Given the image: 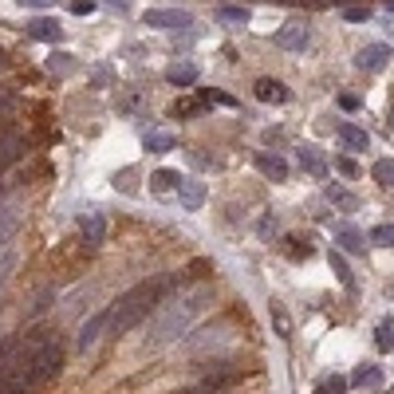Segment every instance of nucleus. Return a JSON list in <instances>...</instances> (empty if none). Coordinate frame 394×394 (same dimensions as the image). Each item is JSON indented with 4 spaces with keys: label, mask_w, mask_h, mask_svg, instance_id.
<instances>
[{
    "label": "nucleus",
    "mask_w": 394,
    "mask_h": 394,
    "mask_svg": "<svg viewBox=\"0 0 394 394\" xmlns=\"http://www.w3.org/2000/svg\"><path fill=\"white\" fill-rule=\"evenodd\" d=\"M138 103H142V95H138V91H127V95L118 99V107H122V110H138Z\"/></svg>",
    "instance_id": "31"
},
{
    "label": "nucleus",
    "mask_w": 394,
    "mask_h": 394,
    "mask_svg": "<svg viewBox=\"0 0 394 394\" xmlns=\"http://www.w3.org/2000/svg\"><path fill=\"white\" fill-rule=\"evenodd\" d=\"M256 229H260V236H272V233H276V217H272V213H265Z\"/></svg>",
    "instance_id": "35"
},
{
    "label": "nucleus",
    "mask_w": 394,
    "mask_h": 394,
    "mask_svg": "<svg viewBox=\"0 0 394 394\" xmlns=\"http://www.w3.org/2000/svg\"><path fill=\"white\" fill-rule=\"evenodd\" d=\"M367 16H371V12H367V8H355V4H351V8H343V20H351V24H363Z\"/></svg>",
    "instance_id": "33"
},
{
    "label": "nucleus",
    "mask_w": 394,
    "mask_h": 394,
    "mask_svg": "<svg viewBox=\"0 0 394 394\" xmlns=\"http://www.w3.org/2000/svg\"><path fill=\"white\" fill-rule=\"evenodd\" d=\"M48 68H51V71H71V59L63 56V51H59V56H51V59H48Z\"/></svg>",
    "instance_id": "34"
},
{
    "label": "nucleus",
    "mask_w": 394,
    "mask_h": 394,
    "mask_svg": "<svg viewBox=\"0 0 394 394\" xmlns=\"http://www.w3.org/2000/svg\"><path fill=\"white\" fill-rule=\"evenodd\" d=\"M59 371H63V339H59V335H44L36 343V351H32V363H28V371H24V379H20V386L32 390V386L56 379Z\"/></svg>",
    "instance_id": "3"
},
{
    "label": "nucleus",
    "mask_w": 394,
    "mask_h": 394,
    "mask_svg": "<svg viewBox=\"0 0 394 394\" xmlns=\"http://www.w3.org/2000/svg\"><path fill=\"white\" fill-rule=\"evenodd\" d=\"M386 12H390V16H394V0H386Z\"/></svg>",
    "instance_id": "42"
},
{
    "label": "nucleus",
    "mask_w": 394,
    "mask_h": 394,
    "mask_svg": "<svg viewBox=\"0 0 394 394\" xmlns=\"http://www.w3.org/2000/svg\"><path fill=\"white\" fill-rule=\"evenodd\" d=\"M335 166H339V174H347V177H355V174H359V166H355L351 158H339Z\"/></svg>",
    "instance_id": "37"
},
{
    "label": "nucleus",
    "mask_w": 394,
    "mask_h": 394,
    "mask_svg": "<svg viewBox=\"0 0 394 394\" xmlns=\"http://www.w3.org/2000/svg\"><path fill=\"white\" fill-rule=\"evenodd\" d=\"M276 44L284 51H304L307 48V24L304 20H288L284 28L276 32Z\"/></svg>",
    "instance_id": "6"
},
{
    "label": "nucleus",
    "mask_w": 394,
    "mask_h": 394,
    "mask_svg": "<svg viewBox=\"0 0 394 394\" xmlns=\"http://www.w3.org/2000/svg\"><path fill=\"white\" fill-rule=\"evenodd\" d=\"M177 201H182V209H201L205 205V182H193V177H182L177 182Z\"/></svg>",
    "instance_id": "10"
},
{
    "label": "nucleus",
    "mask_w": 394,
    "mask_h": 394,
    "mask_svg": "<svg viewBox=\"0 0 394 394\" xmlns=\"http://www.w3.org/2000/svg\"><path fill=\"white\" fill-rule=\"evenodd\" d=\"M107 4H115L118 12H127V0H107Z\"/></svg>",
    "instance_id": "41"
},
{
    "label": "nucleus",
    "mask_w": 394,
    "mask_h": 394,
    "mask_svg": "<svg viewBox=\"0 0 394 394\" xmlns=\"http://www.w3.org/2000/svg\"><path fill=\"white\" fill-rule=\"evenodd\" d=\"M20 154H24V134L16 127H0V170L12 166Z\"/></svg>",
    "instance_id": "7"
},
{
    "label": "nucleus",
    "mask_w": 394,
    "mask_h": 394,
    "mask_svg": "<svg viewBox=\"0 0 394 394\" xmlns=\"http://www.w3.org/2000/svg\"><path fill=\"white\" fill-rule=\"evenodd\" d=\"M177 182H182V174H174V170L150 174V189H154V193H170V189H177Z\"/></svg>",
    "instance_id": "20"
},
{
    "label": "nucleus",
    "mask_w": 394,
    "mask_h": 394,
    "mask_svg": "<svg viewBox=\"0 0 394 394\" xmlns=\"http://www.w3.org/2000/svg\"><path fill=\"white\" fill-rule=\"evenodd\" d=\"M146 24H150V28H162V32H174V28H189L193 16H189L186 8H150Z\"/></svg>",
    "instance_id": "4"
},
{
    "label": "nucleus",
    "mask_w": 394,
    "mask_h": 394,
    "mask_svg": "<svg viewBox=\"0 0 394 394\" xmlns=\"http://www.w3.org/2000/svg\"><path fill=\"white\" fill-rule=\"evenodd\" d=\"M12 110H16V91H12V87H0V122H8Z\"/></svg>",
    "instance_id": "27"
},
{
    "label": "nucleus",
    "mask_w": 394,
    "mask_h": 394,
    "mask_svg": "<svg viewBox=\"0 0 394 394\" xmlns=\"http://www.w3.org/2000/svg\"><path fill=\"white\" fill-rule=\"evenodd\" d=\"M107 319H110V307H103V312H95V315L87 319V324L79 327V339H75V347H79V351H91V347L99 343V331L107 327Z\"/></svg>",
    "instance_id": "9"
},
{
    "label": "nucleus",
    "mask_w": 394,
    "mask_h": 394,
    "mask_svg": "<svg viewBox=\"0 0 394 394\" xmlns=\"http://www.w3.org/2000/svg\"><path fill=\"white\" fill-rule=\"evenodd\" d=\"M256 170H260L265 177H272V182H284V177H288V162L280 154H268V150L256 154Z\"/></svg>",
    "instance_id": "11"
},
{
    "label": "nucleus",
    "mask_w": 394,
    "mask_h": 394,
    "mask_svg": "<svg viewBox=\"0 0 394 394\" xmlns=\"http://www.w3.org/2000/svg\"><path fill=\"white\" fill-rule=\"evenodd\" d=\"M182 288H186V272H166V276H154V280H142V284H134L130 292L118 296V304L110 307L107 327L115 335H127L130 327L150 319V312H158L166 300H174Z\"/></svg>",
    "instance_id": "1"
},
{
    "label": "nucleus",
    "mask_w": 394,
    "mask_h": 394,
    "mask_svg": "<svg viewBox=\"0 0 394 394\" xmlns=\"http://www.w3.org/2000/svg\"><path fill=\"white\" fill-rule=\"evenodd\" d=\"M379 347H383V351H394V331H390V319H383V324H379Z\"/></svg>",
    "instance_id": "30"
},
{
    "label": "nucleus",
    "mask_w": 394,
    "mask_h": 394,
    "mask_svg": "<svg viewBox=\"0 0 394 394\" xmlns=\"http://www.w3.org/2000/svg\"><path fill=\"white\" fill-rule=\"evenodd\" d=\"M256 99L260 103H288V87L276 79H256Z\"/></svg>",
    "instance_id": "15"
},
{
    "label": "nucleus",
    "mask_w": 394,
    "mask_h": 394,
    "mask_svg": "<svg viewBox=\"0 0 394 394\" xmlns=\"http://www.w3.org/2000/svg\"><path fill=\"white\" fill-rule=\"evenodd\" d=\"M20 8H51V4H56V0H16Z\"/></svg>",
    "instance_id": "39"
},
{
    "label": "nucleus",
    "mask_w": 394,
    "mask_h": 394,
    "mask_svg": "<svg viewBox=\"0 0 394 394\" xmlns=\"http://www.w3.org/2000/svg\"><path fill=\"white\" fill-rule=\"evenodd\" d=\"M355 63L363 71H383L386 63H390V44H367V48H359Z\"/></svg>",
    "instance_id": "8"
},
{
    "label": "nucleus",
    "mask_w": 394,
    "mask_h": 394,
    "mask_svg": "<svg viewBox=\"0 0 394 394\" xmlns=\"http://www.w3.org/2000/svg\"><path fill=\"white\" fill-rule=\"evenodd\" d=\"M268 315H272V327L280 339H288L292 335V315H288V307L280 304V300H272V307H268Z\"/></svg>",
    "instance_id": "17"
},
{
    "label": "nucleus",
    "mask_w": 394,
    "mask_h": 394,
    "mask_svg": "<svg viewBox=\"0 0 394 394\" xmlns=\"http://www.w3.org/2000/svg\"><path fill=\"white\" fill-rule=\"evenodd\" d=\"M134 177H138V170H122V174H115V189H122V193H134Z\"/></svg>",
    "instance_id": "28"
},
{
    "label": "nucleus",
    "mask_w": 394,
    "mask_h": 394,
    "mask_svg": "<svg viewBox=\"0 0 394 394\" xmlns=\"http://www.w3.org/2000/svg\"><path fill=\"white\" fill-rule=\"evenodd\" d=\"M83 241H87L91 248L103 245V241H107V217H103V213H87V217H83Z\"/></svg>",
    "instance_id": "13"
},
{
    "label": "nucleus",
    "mask_w": 394,
    "mask_h": 394,
    "mask_svg": "<svg viewBox=\"0 0 394 394\" xmlns=\"http://www.w3.org/2000/svg\"><path fill=\"white\" fill-rule=\"evenodd\" d=\"M296 158H300V166H304V170H312V174H315V177H324V174H327V166H324V158L315 154V150H312V146H304V150H296Z\"/></svg>",
    "instance_id": "21"
},
{
    "label": "nucleus",
    "mask_w": 394,
    "mask_h": 394,
    "mask_svg": "<svg viewBox=\"0 0 394 394\" xmlns=\"http://www.w3.org/2000/svg\"><path fill=\"white\" fill-rule=\"evenodd\" d=\"M327 201L339 205L343 213H355V209H359V197H355L351 189H339V186H327Z\"/></svg>",
    "instance_id": "18"
},
{
    "label": "nucleus",
    "mask_w": 394,
    "mask_h": 394,
    "mask_svg": "<svg viewBox=\"0 0 394 394\" xmlns=\"http://www.w3.org/2000/svg\"><path fill=\"white\" fill-rule=\"evenodd\" d=\"M28 36L32 39H44V44H59V39H63V28H59L56 20H48V16H36L28 24Z\"/></svg>",
    "instance_id": "12"
},
{
    "label": "nucleus",
    "mask_w": 394,
    "mask_h": 394,
    "mask_svg": "<svg viewBox=\"0 0 394 394\" xmlns=\"http://www.w3.org/2000/svg\"><path fill=\"white\" fill-rule=\"evenodd\" d=\"M343 379H327V383H324V394H343Z\"/></svg>",
    "instance_id": "38"
},
{
    "label": "nucleus",
    "mask_w": 394,
    "mask_h": 394,
    "mask_svg": "<svg viewBox=\"0 0 394 394\" xmlns=\"http://www.w3.org/2000/svg\"><path fill=\"white\" fill-rule=\"evenodd\" d=\"M12 347H16V339H0V371H4V363H8Z\"/></svg>",
    "instance_id": "36"
},
{
    "label": "nucleus",
    "mask_w": 394,
    "mask_h": 394,
    "mask_svg": "<svg viewBox=\"0 0 394 394\" xmlns=\"http://www.w3.org/2000/svg\"><path fill=\"white\" fill-rule=\"evenodd\" d=\"M335 245L347 248V253H363V248H367V236L359 233L355 225H339V229H335Z\"/></svg>",
    "instance_id": "14"
},
{
    "label": "nucleus",
    "mask_w": 394,
    "mask_h": 394,
    "mask_svg": "<svg viewBox=\"0 0 394 394\" xmlns=\"http://www.w3.org/2000/svg\"><path fill=\"white\" fill-rule=\"evenodd\" d=\"M20 217H24L20 201H0V253H4V248H8V241L16 236Z\"/></svg>",
    "instance_id": "5"
},
{
    "label": "nucleus",
    "mask_w": 394,
    "mask_h": 394,
    "mask_svg": "<svg viewBox=\"0 0 394 394\" xmlns=\"http://www.w3.org/2000/svg\"><path fill=\"white\" fill-rule=\"evenodd\" d=\"M71 12H75V16H91V12H95V0H71Z\"/></svg>",
    "instance_id": "32"
},
{
    "label": "nucleus",
    "mask_w": 394,
    "mask_h": 394,
    "mask_svg": "<svg viewBox=\"0 0 394 394\" xmlns=\"http://www.w3.org/2000/svg\"><path fill=\"white\" fill-rule=\"evenodd\" d=\"M209 300H213V288H197V292H189V296H174L166 307H158L154 324H150V335H146V347H150V351H158V347L182 339V331L205 312Z\"/></svg>",
    "instance_id": "2"
},
{
    "label": "nucleus",
    "mask_w": 394,
    "mask_h": 394,
    "mask_svg": "<svg viewBox=\"0 0 394 394\" xmlns=\"http://www.w3.org/2000/svg\"><path fill=\"white\" fill-rule=\"evenodd\" d=\"M371 174H374V182H383V186H394V158H379L371 166Z\"/></svg>",
    "instance_id": "25"
},
{
    "label": "nucleus",
    "mask_w": 394,
    "mask_h": 394,
    "mask_svg": "<svg viewBox=\"0 0 394 394\" xmlns=\"http://www.w3.org/2000/svg\"><path fill=\"white\" fill-rule=\"evenodd\" d=\"M177 146V138L166 134V130H154V134H146V150H154V154H166V150Z\"/></svg>",
    "instance_id": "23"
},
{
    "label": "nucleus",
    "mask_w": 394,
    "mask_h": 394,
    "mask_svg": "<svg viewBox=\"0 0 394 394\" xmlns=\"http://www.w3.org/2000/svg\"><path fill=\"white\" fill-rule=\"evenodd\" d=\"M327 260H331V272L339 276V284H343V288H355V276H351V268H347L343 253H339V248H331V256H327Z\"/></svg>",
    "instance_id": "22"
},
{
    "label": "nucleus",
    "mask_w": 394,
    "mask_h": 394,
    "mask_svg": "<svg viewBox=\"0 0 394 394\" xmlns=\"http://www.w3.org/2000/svg\"><path fill=\"white\" fill-rule=\"evenodd\" d=\"M351 383L355 386H379L383 383V371H379V367H359V371L351 374Z\"/></svg>",
    "instance_id": "24"
},
{
    "label": "nucleus",
    "mask_w": 394,
    "mask_h": 394,
    "mask_svg": "<svg viewBox=\"0 0 394 394\" xmlns=\"http://www.w3.org/2000/svg\"><path fill=\"white\" fill-rule=\"evenodd\" d=\"M339 107H343V110H359V99H355V95H339Z\"/></svg>",
    "instance_id": "40"
},
{
    "label": "nucleus",
    "mask_w": 394,
    "mask_h": 394,
    "mask_svg": "<svg viewBox=\"0 0 394 394\" xmlns=\"http://www.w3.org/2000/svg\"><path fill=\"white\" fill-rule=\"evenodd\" d=\"M335 4H343V8H351V0H335Z\"/></svg>",
    "instance_id": "43"
},
{
    "label": "nucleus",
    "mask_w": 394,
    "mask_h": 394,
    "mask_svg": "<svg viewBox=\"0 0 394 394\" xmlns=\"http://www.w3.org/2000/svg\"><path fill=\"white\" fill-rule=\"evenodd\" d=\"M217 16L225 20V24H248V8H236V4H221Z\"/></svg>",
    "instance_id": "26"
},
{
    "label": "nucleus",
    "mask_w": 394,
    "mask_h": 394,
    "mask_svg": "<svg viewBox=\"0 0 394 394\" xmlns=\"http://www.w3.org/2000/svg\"><path fill=\"white\" fill-rule=\"evenodd\" d=\"M339 142H343L347 150H367V146H371V138H367V130L351 127V122H343V127H339Z\"/></svg>",
    "instance_id": "16"
},
{
    "label": "nucleus",
    "mask_w": 394,
    "mask_h": 394,
    "mask_svg": "<svg viewBox=\"0 0 394 394\" xmlns=\"http://www.w3.org/2000/svg\"><path fill=\"white\" fill-rule=\"evenodd\" d=\"M166 79L174 83V87H193V83H197V68H193V63H177V68L166 71Z\"/></svg>",
    "instance_id": "19"
},
{
    "label": "nucleus",
    "mask_w": 394,
    "mask_h": 394,
    "mask_svg": "<svg viewBox=\"0 0 394 394\" xmlns=\"http://www.w3.org/2000/svg\"><path fill=\"white\" fill-rule=\"evenodd\" d=\"M371 245H394V225H374L371 229Z\"/></svg>",
    "instance_id": "29"
}]
</instances>
